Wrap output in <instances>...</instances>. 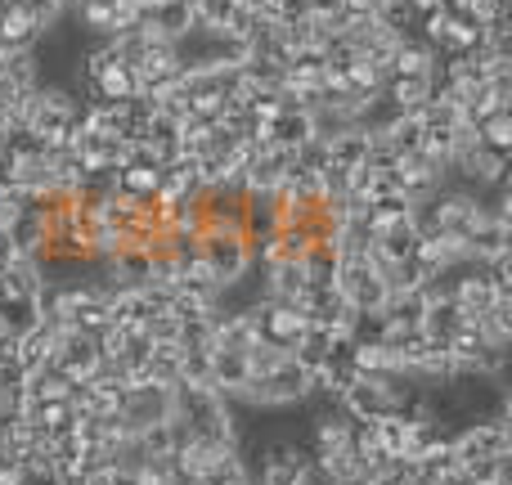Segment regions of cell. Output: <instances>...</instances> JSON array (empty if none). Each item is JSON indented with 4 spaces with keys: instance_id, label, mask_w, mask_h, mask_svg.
<instances>
[{
    "instance_id": "cell-1",
    "label": "cell",
    "mask_w": 512,
    "mask_h": 485,
    "mask_svg": "<svg viewBox=\"0 0 512 485\" xmlns=\"http://www.w3.org/2000/svg\"><path fill=\"white\" fill-rule=\"evenodd\" d=\"M171 418L185 427V436L216 441V445H239V418H234V405L212 387L176 382V387H171Z\"/></svg>"
},
{
    "instance_id": "cell-2",
    "label": "cell",
    "mask_w": 512,
    "mask_h": 485,
    "mask_svg": "<svg viewBox=\"0 0 512 485\" xmlns=\"http://www.w3.org/2000/svg\"><path fill=\"white\" fill-rule=\"evenodd\" d=\"M310 400V373L301 364H292V355L279 364L274 373L248 378V387L230 400V405H252V409H288V405H306Z\"/></svg>"
},
{
    "instance_id": "cell-3",
    "label": "cell",
    "mask_w": 512,
    "mask_h": 485,
    "mask_svg": "<svg viewBox=\"0 0 512 485\" xmlns=\"http://www.w3.org/2000/svg\"><path fill=\"white\" fill-rule=\"evenodd\" d=\"M198 252H203V261L212 265L221 292H234L256 270L252 247H248V239H243L239 230H203L198 234Z\"/></svg>"
},
{
    "instance_id": "cell-4",
    "label": "cell",
    "mask_w": 512,
    "mask_h": 485,
    "mask_svg": "<svg viewBox=\"0 0 512 485\" xmlns=\"http://www.w3.org/2000/svg\"><path fill=\"white\" fill-rule=\"evenodd\" d=\"M252 319H256V337H261L265 346H279V351H292L297 346V337L306 333V315H301L297 306H288V301H256Z\"/></svg>"
},
{
    "instance_id": "cell-5",
    "label": "cell",
    "mask_w": 512,
    "mask_h": 485,
    "mask_svg": "<svg viewBox=\"0 0 512 485\" xmlns=\"http://www.w3.org/2000/svg\"><path fill=\"white\" fill-rule=\"evenodd\" d=\"M117 414H122L126 432H144V427H153V423H167L171 418V387H153V382L126 387L122 400H117Z\"/></svg>"
},
{
    "instance_id": "cell-6",
    "label": "cell",
    "mask_w": 512,
    "mask_h": 485,
    "mask_svg": "<svg viewBox=\"0 0 512 485\" xmlns=\"http://www.w3.org/2000/svg\"><path fill=\"white\" fill-rule=\"evenodd\" d=\"M99 342L95 337H86V333H77V328H63L59 333V346H54V360H50V369L59 373V378H68V382H86V378H95L99 373Z\"/></svg>"
},
{
    "instance_id": "cell-7",
    "label": "cell",
    "mask_w": 512,
    "mask_h": 485,
    "mask_svg": "<svg viewBox=\"0 0 512 485\" xmlns=\"http://www.w3.org/2000/svg\"><path fill=\"white\" fill-rule=\"evenodd\" d=\"M310 135H315V117H310V108H297V104H283L279 113L261 126V140L283 153H297Z\"/></svg>"
},
{
    "instance_id": "cell-8",
    "label": "cell",
    "mask_w": 512,
    "mask_h": 485,
    "mask_svg": "<svg viewBox=\"0 0 512 485\" xmlns=\"http://www.w3.org/2000/svg\"><path fill=\"white\" fill-rule=\"evenodd\" d=\"M41 86V54L36 50H5L0 45V95L5 104L23 99L27 90Z\"/></svg>"
},
{
    "instance_id": "cell-9",
    "label": "cell",
    "mask_w": 512,
    "mask_h": 485,
    "mask_svg": "<svg viewBox=\"0 0 512 485\" xmlns=\"http://www.w3.org/2000/svg\"><path fill=\"white\" fill-rule=\"evenodd\" d=\"M418 243H423V230H418L414 216H405V221L387 225V230L369 243V252L378 256L382 265H396V261H409V256L418 252Z\"/></svg>"
},
{
    "instance_id": "cell-10",
    "label": "cell",
    "mask_w": 512,
    "mask_h": 485,
    "mask_svg": "<svg viewBox=\"0 0 512 485\" xmlns=\"http://www.w3.org/2000/svg\"><path fill=\"white\" fill-rule=\"evenodd\" d=\"M432 90H436V72H391L382 95H387L400 113H418V108L432 99Z\"/></svg>"
},
{
    "instance_id": "cell-11",
    "label": "cell",
    "mask_w": 512,
    "mask_h": 485,
    "mask_svg": "<svg viewBox=\"0 0 512 485\" xmlns=\"http://www.w3.org/2000/svg\"><path fill=\"white\" fill-rule=\"evenodd\" d=\"M315 477L328 481V485H360L364 477H369V468H364V459H360L355 445H342V450H333V454H319Z\"/></svg>"
},
{
    "instance_id": "cell-12",
    "label": "cell",
    "mask_w": 512,
    "mask_h": 485,
    "mask_svg": "<svg viewBox=\"0 0 512 485\" xmlns=\"http://www.w3.org/2000/svg\"><path fill=\"white\" fill-rule=\"evenodd\" d=\"M0 45L5 50H36L41 45V32L18 0H0Z\"/></svg>"
},
{
    "instance_id": "cell-13",
    "label": "cell",
    "mask_w": 512,
    "mask_h": 485,
    "mask_svg": "<svg viewBox=\"0 0 512 485\" xmlns=\"http://www.w3.org/2000/svg\"><path fill=\"white\" fill-rule=\"evenodd\" d=\"M248 355L239 351H216L212 346V391H221L225 400H234L243 387H248Z\"/></svg>"
},
{
    "instance_id": "cell-14",
    "label": "cell",
    "mask_w": 512,
    "mask_h": 485,
    "mask_svg": "<svg viewBox=\"0 0 512 485\" xmlns=\"http://www.w3.org/2000/svg\"><path fill=\"white\" fill-rule=\"evenodd\" d=\"M463 324H468V315H463L454 301H432V306L423 310V337H436V342H450Z\"/></svg>"
},
{
    "instance_id": "cell-15",
    "label": "cell",
    "mask_w": 512,
    "mask_h": 485,
    "mask_svg": "<svg viewBox=\"0 0 512 485\" xmlns=\"http://www.w3.org/2000/svg\"><path fill=\"white\" fill-rule=\"evenodd\" d=\"M477 135L486 149H495L508 158L512 153V108H499V113H490L486 122H477Z\"/></svg>"
},
{
    "instance_id": "cell-16",
    "label": "cell",
    "mask_w": 512,
    "mask_h": 485,
    "mask_svg": "<svg viewBox=\"0 0 512 485\" xmlns=\"http://www.w3.org/2000/svg\"><path fill=\"white\" fill-rule=\"evenodd\" d=\"M144 333H149L153 346H167V342H180V315L176 310H158V315L144 319Z\"/></svg>"
},
{
    "instance_id": "cell-17",
    "label": "cell",
    "mask_w": 512,
    "mask_h": 485,
    "mask_svg": "<svg viewBox=\"0 0 512 485\" xmlns=\"http://www.w3.org/2000/svg\"><path fill=\"white\" fill-rule=\"evenodd\" d=\"M288 360V351H279V346H265V342H256L252 351H248V373L252 378H261V373H274L279 364Z\"/></svg>"
},
{
    "instance_id": "cell-18",
    "label": "cell",
    "mask_w": 512,
    "mask_h": 485,
    "mask_svg": "<svg viewBox=\"0 0 512 485\" xmlns=\"http://www.w3.org/2000/svg\"><path fill=\"white\" fill-rule=\"evenodd\" d=\"M54 5H59V14H77L81 0H54Z\"/></svg>"
},
{
    "instance_id": "cell-19",
    "label": "cell",
    "mask_w": 512,
    "mask_h": 485,
    "mask_svg": "<svg viewBox=\"0 0 512 485\" xmlns=\"http://www.w3.org/2000/svg\"><path fill=\"white\" fill-rule=\"evenodd\" d=\"M185 5H198V0H185Z\"/></svg>"
},
{
    "instance_id": "cell-20",
    "label": "cell",
    "mask_w": 512,
    "mask_h": 485,
    "mask_svg": "<svg viewBox=\"0 0 512 485\" xmlns=\"http://www.w3.org/2000/svg\"><path fill=\"white\" fill-rule=\"evenodd\" d=\"M310 485H315V481H310Z\"/></svg>"
}]
</instances>
